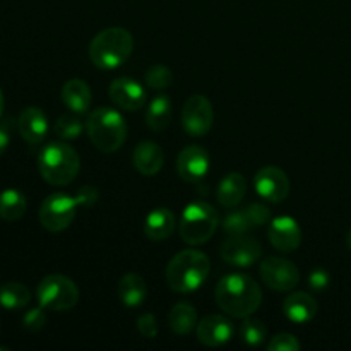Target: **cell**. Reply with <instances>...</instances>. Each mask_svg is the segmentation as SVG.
<instances>
[{
    "label": "cell",
    "mask_w": 351,
    "mask_h": 351,
    "mask_svg": "<svg viewBox=\"0 0 351 351\" xmlns=\"http://www.w3.org/2000/svg\"><path fill=\"white\" fill-rule=\"evenodd\" d=\"M216 304L225 314L235 319H245L256 314L263 302V291L254 278L243 273L226 274L215 290Z\"/></svg>",
    "instance_id": "obj_1"
},
{
    "label": "cell",
    "mask_w": 351,
    "mask_h": 351,
    "mask_svg": "<svg viewBox=\"0 0 351 351\" xmlns=\"http://www.w3.org/2000/svg\"><path fill=\"white\" fill-rule=\"evenodd\" d=\"M211 263L201 250H182L168 263L165 278L168 287L177 293H192L199 290L208 280Z\"/></svg>",
    "instance_id": "obj_2"
},
{
    "label": "cell",
    "mask_w": 351,
    "mask_h": 351,
    "mask_svg": "<svg viewBox=\"0 0 351 351\" xmlns=\"http://www.w3.org/2000/svg\"><path fill=\"white\" fill-rule=\"evenodd\" d=\"M134 50V38L123 27H106L89 43V58L103 71H113L125 64Z\"/></svg>",
    "instance_id": "obj_3"
},
{
    "label": "cell",
    "mask_w": 351,
    "mask_h": 351,
    "mask_svg": "<svg viewBox=\"0 0 351 351\" xmlns=\"http://www.w3.org/2000/svg\"><path fill=\"white\" fill-rule=\"evenodd\" d=\"M86 132L96 149L101 153H115L127 141V122L115 108L99 106L89 113Z\"/></svg>",
    "instance_id": "obj_4"
},
{
    "label": "cell",
    "mask_w": 351,
    "mask_h": 351,
    "mask_svg": "<svg viewBox=\"0 0 351 351\" xmlns=\"http://www.w3.org/2000/svg\"><path fill=\"white\" fill-rule=\"evenodd\" d=\"M38 168L45 182L50 185H69L77 177L81 158L67 143H50L38 156Z\"/></svg>",
    "instance_id": "obj_5"
},
{
    "label": "cell",
    "mask_w": 351,
    "mask_h": 351,
    "mask_svg": "<svg viewBox=\"0 0 351 351\" xmlns=\"http://www.w3.org/2000/svg\"><path fill=\"white\" fill-rule=\"evenodd\" d=\"M218 223V213L211 204L204 201L192 202L182 213L178 233H180V239L189 245H202L213 239Z\"/></svg>",
    "instance_id": "obj_6"
},
{
    "label": "cell",
    "mask_w": 351,
    "mask_h": 351,
    "mask_svg": "<svg viewBox=\"0 0 351 351\" xmlns=\"http://www.w3.org/2000/svg\"><path fill=\"white\" fill-rule=\"evenodd\" d=\"M36 298L45 311L67 312L77 305L79 288L64 274H50L38 285Z\"/></svg>",
    "instance_id": "obj_7"
},
{
    "label": "cell",
    "mask_w": 351,
    "mask_h": 351,
    "mask_svg": "<svg viewBox=\"0 0 351 351\" xmlns=\"http://www.w3.org/2000/svg\"><path fill=\"white\" fill-rule=\"evenodd\" d=\"M77 208V199L64 194V192H55V194H50L41 202L38 218H40L41 226L47 232L60 233L72 225Z\"/></svg>",
    "instance_id": "obj_8"
},
{
    "label": "cell",
    "mask_w": 351,
    "mask_h": 351,
    "mask_svg": "<svg viewBox=\"0 0 351 351\" xmlns=\"http://www.w3.org/2000/svg\"><path fill=\"white\" fill-rule=\"evenodd\" d=\"M261 280L274 291H290L300 283V271L285 257H266L259 266Z\"/></svg>",
    "instance_id": "obj_9"
},
{
    "label": "cell",
    "mask_w": 351,
    "mask_h": 351,
    "mask_svg": "<svg viewBox=\"0 0 351 351\" xmlns=\"http://www.w3.org/2000/svg\"><path fill=\"white\" fill-rule=\"evenodd\" d=\"M215 123V110L211 101L202 95H192L182 108V125L192 137H202Z\"/></svg>",
    "instance_id": "obj_10"
},
{
    "label": "cell",
    "mask_w": 351,
    "mask_h": 351,
    "mask_svg": "<svg viewBox=\"0 0 351 351\" xmlns=\"http://www.w3.org/2000/svg\"><path fill=\"white\" fill-rule=\"evenodd\" d=\"M221 259L226 264L235 267H249L259 261L263 254V247L254 237L245 235H230L219 249Z\"/></svg>",
    "instance_id": "obj_11"
},
{
    "label": "cell",
    "mask_w": 351,
    "mask_h": 351,
    "mask_svg": "<svg viewBox=\"0 0 351 351\" xmlns=\"http://www.w3.org/2000/svg\"><path fill=\"white\" fill-rule=\"evenodd\" d=\"M256 192L267 202H283L290 194V178L281 168L264 167L254 177Z\"/></svg>",
    "instance_id": "obj_12"
},
{
    "label": "cell",
    "mask_w": 351,
    "mask_h": 351,
    "mask_svg": "<svg viewBox=\"0 0 351 351\" xmlns=\"http://www.w3.org/2000/svg\"><path fill=\"white\" fill-rule=\"evenodd\" d=\"M211 161H209V153L204 147L192 144V146L184 147L177 158V173L178 177L189 184L202 180L208 175Z\"/></svg>",
    "instance_id": "obj_13"
},
{
    "label": "cell",
    "mask_w": 351,
    "mask_h": 351,
    "mask_svg": "<svg viewBox=\"0 0 351 351\" xmlns=\"http://www.w3.org/2000/svg\"><path fill=\"white\" fill-rule=\"evenodd\" d=\"M108 96L115 106L123 112H137L146 105V91L137 81L130 77H119L112 81Z\"/></svg>",
    "instance_id": "obj_14"
},
{
    "label": "cell",
    "mask_w": 351,
    "mask_h": 351,
    "mask_svg": "<svg viewBox=\"0 0 351 351\" xmlns=\"http://www.w3.org/2000/svg\"><path fill=\"white\" fill-rule=\"evenodd\" d=\"M271 245L280 252H293L302 243V228L291 216H280L271 221L267 230Z\"/></svg>",
    "instance_id": "obj_15"
},
{
    "label": "cell",
    "mask_w": 351,
    "mask_h": 351,
    "mask_svg": "<svg viewBox=\"0 0 351 351\" xmlns=\"http://www.w3.org/2000/svg\"><path fill=\"white\" fill-rule=\"evenodd\" d=\"M195 335H197V339L201 345L209 346V348H216V346L226 345L232 339L233 324L228 319L223 317V315H206L197 324Z\"/></svg>",
    "instance_id": "obj_16"
},
{
    "label": "cell",
    "mask_w": 351,
    "mask_h": 351,
    "mask_svg": "<svg viewBox=\"0 0 351 351\" xmlns=\"http://www.w3.org/2000/svg\"><path fill=\"white\" fill-rule=\"evenodd\" d=\"M17 130H19L21 137L31 146L41 144L48 134L47 115L36 106L24 108L17 119Z\"/></svg>",
    "instance_id": "obj_17"
},
{
    "label": "cell",
    "mask_w": 351,
    "mask_h": 351,
    "mask_svg": "<svg viewBox=\"0 0 351 351\" xmlns=\"http://www.w3.org/2000/svg\"><path fill=\"white\" fill-rule=\"evenodd\" d=\"M132 161L136 170L144 177H154L160 173L165 165V153L160 144L153 141H143L136 146L132 153Z\"/></svg>",
    "instance_id": "obj_18"
},
{
    "label": "cell",
    "mask_w": 351,
    "mask_h": 351,
    "mask_svg": "<svg viewBox=\"0 0 351 351\" xmlns=\"http://www.w3.org/2000/svg\"><path fill=\"white\" fill-rule=\"evenodd\" d=\"M283 312L293 324H307L317 314V302L305 291H297L285 298Z\"/></svg>",
    "instance_id": "obj_19"
},
{
    "label": "cell",
    "mask_w": 351,
    "mask_h": 351,
    "mask_svg": "<svg viewBox=\"0 0 351 351\" xmlns=\"http://www.w3.org/2000/svg\"><path fill=\"white\" fill-rule=\"evenodd\" d=\"M175 228H177V219L173 213L167 208L153 209L144 221V233L153 242H163L170 239L175 233Z\"/></svg>",
    "instance_id": "obj_20"
},
{
    "label": "cell",
    "mask_w": 351,
    "mask_h": 351,
    "mask_svg": "<svg viewBox=\"0 0 351 351\" xmlns=\"http://www.w3.org/2000/svg\"><path fill=\"white\" fill-rule=\"evenodd\" d=\"M91 88L86 84L82 79H69L64 86H62V101L77 115H82L91 106Z\"/></svg>",
    "instance_id": "obj_21"
},
{
    "label": "cell",
    "mask_w": 351,
    "mask_h": 351,
    "mask_svg": "<svg viewBox=\"0 0 351 351\" xmlns=\"http://www.w3.org/2000/svg\"><path fill=\"white\" fill-rule=\"evenodd\" d=\"M247 180L239 171L226 173L218 185V201L223 208H237L245 197Z\"/></svg>",
    "instance_id": "obj_22"
},
{
    "label": "cell",
    "mask_w": 351,
    "mask_h": 351,
    "mask_svg": "<svg viewBox=\"0 0 351 351\" xmlns=\"http://www.w3.org/2000/svg\"><path fill=\"white\" fill-rule=\"evenodd\" d=\"M119 297L125 307L136 308L144 304L147 297V285L137 273L123 274L119 283Z\"/></svg>",
    "instance_id": "obj_23"
},
{
    "label": "cell",
    "mask_w": 351,
    "mask_h": 351,
    "mask_svg": "<svg viewBox=\"0 0 351 351\" xmlns=\"http://www.w3.org/2000/svg\"><path fill=\"white\" fill-rule=\"evenodd\" d=\"M171 117H173V106H171L170 98L167 95L154 96L146 112L147 127L154 132H163L170 125Z\"/></svg>",
    "instance_id": "obj_24"
},
{
    "label": "cell",
    "mask_w": 351,
    "mask_h": 351,
    "mask_svg": "<svg viewBox=\"0 0 351 351\" xmlns=\"http://www.w3.org/2000/svg\"><path fill=\"white\" fill-rule=\"evenodd\" d=\"M168 324L175 335H191L192 329L197 326V311L194 308V305L187 304V302H178L177 305L171 307L170 315H168Z\"/></svg>",
    "instance_id": "obj_25"
},
{
    "label": "cell",
    "mask_w": 351,
    "mask_h": 351,
    "mask_svg": "<svg viewBox=\"0 0 351 351\" xmlns=\"http://www.w3.org/2000/svg\"><path fill=\"white\" fill-rule=\"evenodd\" d=\"M27 209L26 195L17 189H7L0 192V219L3 221H17L24 216Z\"/></svg>",
    "instance_id": "obj_26"
},
{
    "label": "cell",
    "mask_w": 351,
    "mask_h": 351,
    "mask_svg": "<svg viewBox=\"0 0 351 351\" xmlns=\"http://www.w3.org/2000/svg\"><path fill=\"white\" fill-rule=\"evenodd\" d=\"M31 302V291L19 281H9L0 287V307L7 311H21Z\"/></svg>",
    "instance_id": "obj_27"
},
{
    "label": "cell",
    "mask_w": 351,
    "mask_h": 351,
    "mask_svg": "<svg viewBox=\"0 0 351 351\" xmlns=\"http://www.w3.org/2000/svg\"><path fill=\"white\" fill-rule=\"evenodd\" d=\"M84 129H86V125L81 122V119L77 117V113H75V115H62L53 125L55 136L60 137L62 141L77 139Z\"/></svg>",
    "instance_id": "obj_28"
},
{
    "label": "cell",
    "mask_w": 351,
    "mask_h": 351,
    "mask_svg": "<svg viewBox=\"0 0 351 351\" xmlns=\"http://www.w3.org/2000/svg\"><path fill=\"white\" fill-rule=\"evenodd\" d=\"M266 336H267L266 326H264L261 321H257V319L245 317L243 324L240 326V338H242V341L247 343L249 346L263 345Z\"/></svg>",
    "instance_id": "obj_29"
},
{
    "label": "cell",
    "mask_w": 351,
    "mask_h": 351,
    "mask_svg": "<svg viewBox=\"0 0 351 351\" xmlns=\"http://www.w3.org/2000/svg\"><path fill=\"white\" fill-rule=\"evenodd\" d=\"M144 79H146V84L149 86L151 89L161 91V89H167L168 86L173 82V74H171V71L167 65L154 64L147 69Z\"/></svg>",
    "instance_id": "obj_30"
},
{
    "label": "cell",
    "mask_w": 351,
    "mask_h": 351,
    "mask_svg": "<svg viewBox=\"0 0 351 351\" xmlns=\"http://www.w3.org/2000/svg\"><path fill=\"white\" fill-rule=\"evenodd\" d=\"M223 230L228 235H245L249 230H252L245 209L243 211H232L230 215H226L225 221H223Z\"/></svg>",
    "instance_id": "obj_31"
},
{
    "label": "cell",
    "mask_w": 351,
    "mask_h": 351,
    "mask_svg": "<svg viewBox=\"0 0 351 351\" xmlns=\"http://www.w3.org/2000/svg\"><path fill=\"white\" fill-rule=\"evenodd\" d=\"M302 348L300 341L295 338L290 332H281V335H276L267 345V350L269 351H298Z\"/></svg>",
    "instance_id": "obj_32"
},
{
    "label": "cell",
    "mask_w": 351,
    "mask_h": 351,
    "mask_svg": "<svg viewBox=\"0 0 351 351\" xmlns=\"http://www.w3.org/2000/svg\"><path fill=\"white\" fill-rule=\"evenodd\" d=\"M23 324L24 328L31 332L41 331V329L45 328V324H47V314H45V308L40 305L38 308H31L29 312H26V315H24L23 319Z\"/></svg>",
    "instance_id": "obj_33"
},
{
    "label": "cell",
    "mask_w": 351,
    "mask_h": 351,
    "mask_svg": "<svg viewBox=\"0 0 351 351\" xmlns=\"http://www.w3.org/2000/svg\"><path fill=\"white\" fill-rule=\"evenodd\" d=\"M247 216L250 219V225L254 226H264L271 219V211L267 206H264L263 202H254L249 208L245 209Z\"/></svg>",
    "instance_id": "obj_34"
},
{
    "label": "cell",
    "mask_w": 351,
    "mask_h": 351,
    "mask_svg": "<svg viewBox=\"0 0 351 351\" xmlns=\"http://www.w3.org/2000/svg\"><path fill=\"white\" fill-rule=\"evenodd\" d=\"M136 326H137V331H139L141 335H143L144 338H147V339L156 338L158 329H160V328H158L156 317H154L153 314H149V312L139 315V317H137Z\"/></svg>",
    "instance_id": "obj_35"
},
{
    "label": "cell",
    "mask_w": 351,
    "mask_h": 351,
    "mask_svg": "<svg viewBox=\"0 0 351 351\" xmlns=\"http://www.w3.org/2000/svg\"><path fill=\"white\" fill-rule=\"evenodd\" d=\"M329 281H331L329 273L322 269V267H317V269H314L311 274H308V287H311L314 291L326 290V288L329 287Z\"/></svg>",
    "instance_id": "obj_36"
},
{
    "label": "cell",
    "mask_w": 351,
    "mask_h": 351,
    "mask_svg": "<svg viewBox=\"0 0 351 351\" xmlns=\"http://www.w3.org/2000/svg\"><path fill=\"white\" fill-rule=\"evenodd\" d=\"M74 197L77 199L81 208H89V206H95L96 201H98V191L91 185H84V187L79 189Z\"/></svg>",
    "instance_id": "obj_37"
},
{
    "label": "cell",
    "mask_w": 351,
    "mask_h": 351,
    "mask_svg": "<svg viewBox=\"0 0 351 351\" xmlns=\"http://www.w3.org/2000/svg\"><path fill=\"white\" fill-rule=\"evenodd\" d=\"M10 144V129L5 122L0 123V156L7 151Z\"/></svg>",
    "instance_id": "obj_38"
},
{
    "label": "cell",
    "mask_w": 351,
    "mask_h": 351,
    "mask_svg": "<svg viewBox=\"0 0 351 351\" xmlns=\"http://www.w3.org/2000/svg\"><path fill=\"white\" fill-rule=\"evenodd\" d=\"M3 112V95H2V89H0V117H2Z\"/></svg>",
    "instance_id": "obj_39"
},
{
    "label": "cell",
    "mask_w": 351,
    "mask_h": 351,
    "mask_svg": "<svg viewBox=\"0 0 351 351\" xmlns=\"http://www.w3.org/2000/svg\"><path fill=\"white\" fill-rule=\"evenodd\" d=\"M346 243H348V249L351 250V230H350L348 237H346Z\"/></svg>",
    "instance_id": "obj_40"
}]
</instances>
